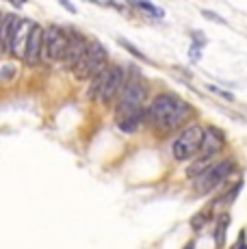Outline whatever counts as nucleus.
Returning <instances> with one entry per match:
<instances>
[{
  "label": "nucleus",
  "instance_id": "nucleus-23",
  "mask_svg": "<svg viewBox=\"0 0 247 249\" xmlns=\"http://www.w3.org/2000/svg\"><path fill=\"white\" fill-rule=\"evenodd\" d=\"M59 2H61V4H63V7H65V9H68V11H70V13H76V7H74V4H72V2H70V0H59Z\"/></svg>",
  "mask_w": 247,
  "mask_h": 249
},
{
  "label": "nucleus",
  "instance_id": "nucleus-24",
  "mask_svg": "<svg viewBox=\"0 0 247 249\" xmlns=\"http://www.w3.org/2000/svg\"><path fill=\"white\" fill-rule=\"evenodd\" d=\"M182 249H195V241H191V243H187Z\"/></svg>",
  "mask_w": 247,
  "mask_h": 249
},
{
  "label": "nucleus",
  "instance_id": "nucleus-8",
  "mask_svg": "<svg viewBox=\"0 0 247 249\" xmlns=\"http://www.w3.org/2000/svg\"><path fill=\"white\" fill-rule=\"evenodd\" d=\"M70 33H72V37H70V46H68V50H65V54H63V65L68 70H76L80 65V61L85 59V54H87V50H89V41H87V37L85 35H80L78 31H74V28H70Z\"/></svg>",
  "mask_w": 247,
  "mask_h": 249
},
{
  "label": "nucleus",
  "instance_id": "nucleus-6",
  "mask_svg": "<svg viewBox=\"0 0 247 249\" xmlns=\"http://www.w3.org/2000/svg\"><path fill=\"white\" fill-rule=\"evenodd\" d=\"M106 50H104V46L100 44V41H91V46H89L87 54H85V59L80 61V65L74 70V74L78 76L80 80H87V78H93V76L98 74V71H102L106 68Z\"/></svg>",
  "mask_w": 247,
  "mask_h": 249
},
{
  "label": "nucleus",
  "instance_id": "nucleus-25",
  "mask_svg": "<svg viewBox=\"0 0 247 249\" xmlns=\"http://www.w3.org/2000/svg\"><path fill=\"white\" fill-rule=\"evenodd\" d=\"M9 2H13V4H16V7H20V4H24L26 0H9Z\"/></svg>",
  "mask_w": 247,
  "mask_h": 249
},
{
  "label": "nucleus",
  "instance_id": "nucleus-4",
  "mask_svg": "<svg viewBox=\"0 0 247 249\" xmlns=\"http://www.w3.org/2000/svg\"><path fill=\"white\" fill-rule=\"evenodd\" d=\"M234 171V162L232 160H221V162H212L202 176H197L193 180V189L199 195H206L211 191H215L217 186H221L228 180V176Z\"/></svg>",
  "mask_w": 247,
  "mask_h": 249
},
{
  "label": "nucleus",
  "instance_id": "nucleus-22",
  "mask_svg": "<svg viewBox=\"0 0 247 249\" xmlns=\"http://www.w3.org/2000/svg\"><path fill=\"white\" fill-rule=\"evenodd\" d=\"M211 91H215V93H219V95H223V98H226V100H234V95H232V93H226V91H223V89L211 87Z\"/></svg>",
  "mask_w": 247,
  "mask_h": 249
},
{
  "label": "nucleus",
  "instance_id": "nucleus-9",
  "mask_svg": "<svg viewBox=\"0 0 247 249\" xmlns=\"http://www.w3.org/2000/svg\"><path fill=\"white\" fill-rule=\"evenodd\" d=\"M33 28H35V24L31 20L20 18V22H18L16 31H13V37H11V48H9V52L16 54L18 59H26V50H28V41H31Z\"/></svg>",
  "mask_w": 247,
  "mask_h": 249
},
{
  "label": "nucleus",
  "instance_id": "nucleus-18",
  "mask_svg": "<svg viewBox=\"0 0 247 249\" xmlns=\"http://www.w3.org/2000/svg\"><path fill=\"white\" fill-rule=\"evenodd\" d=\"M117 44H120V46H122V48H124V50H126V52H130V54L135 56V59L143 61V63H150V59H148V56H145L143 52L139 50V48H135V44H130V41H128L126 37H117Z\"/></svg>",
  "mask_w": 247,
  "mask_h": 249
},
{
  "label": "nucleus",
  "instance_id": "nucleus-5",
  "mask_svg": "<svg viewBox=\"0 0 247 249\" xmlns=\"http://www.w3.org/2000/svg\"><path fill=\"white\" fill-rule=\"evenodd\" d=\"M70 37L72 33L63 31L59 26H48L44 31V52H41V61L46 63H52V61L63 59L65 50L70 46Z\"/></svg>",
  "mask_w": 247,
  "mask_h": 249
},
{
  "label": "nucleus",
  "instance_id": "nucleus-19",
  "mask_svg": "<svg viewBox=\"0 0 247 249\" xmlns=\"http://www.w3.org/2000/svg\"><path fill=\"white\" fill-rule=\"evenodd\" d=\"M241 186H243V182H236V184H234V186H232V189H230V191H228V193H226V195H223V197L219 199V202H226V204H230V202H232V199H234V197H236V193H239V191H241Z\"/></svg>",
  "mask_w": 247,
  "mask_h": 249
},
{
  "label": "nucleus",
  "instance_id": "nucleus-2",
  "mask_svg": "<svg viewBox=\"0 0 247 249\" xmlns=\"http://www.w3.org/2000/svg\"><path fill=\"white\" fill-rule=\"evenodd\" d=\"M204 135H206V128H202L199 124L187 126L178 137H176V141L172 143V156L180 162L193 159L195 154L202 152Z\"/></svg>",
  "mask_w": 247,
  "mask_h": 249
},
{
  "label": "nucleus",
  "instance_id": "nucleus-17",
  "mask_svg": "<svg viewBox=\"0 0 247 249\" xmlns=\"http://www.w3.org/2000/svg\"><path fill=\"white\" fill-rule=\"evenodd\" d=\"M135 7H139L141 11H145L148 16H154V18H163L165 16V11L160 7H156V4H152L150 0H130Z\"/></svg>",
  "mask_w": 247,
  "mask_h": 249
},
{
  "label": "nucleus",
  "instance_id": "nucleus-12",
  "mask_svg": "<svg viewBox=\"0 0 247 249\" xmlns=\"http://www.w3.org/2000/svg\"><path fill=\"white\" fill-rule=\"evenodd\" d=\"M18 22L20 18L13 16V13H4L2 16V24H0V37H2V50L9 52L11 48V37H13V31H16Z\"/></svg>",
  "mask_w": 247,
  "mask_h": 249
},
{
  "label": "nucleus",
  "instance_id": "nucleus-16",
  "mask_svg": "<svg viewBox=\"0 0 247 249\" xmlns=\"http://www.w3.org/2000/svg\"><path fill=\"white\" fill-rule=\"evenodd\" d=\"M211 214H212V206H206V208H202L199 213H195V214L191 217V221H189V226H191V230H195V232H199V230H202L208 221H211Z\"/></svg>",
  "mask_w": 247,
  "mask_h": 249
},
{
  "label": "nucleus",
  "instance_id": "nucleus-1",
  "mask_svg": "<svg viewBox=\"0 0 247 249\" xmlns=\"http://www.w3.org/2000/svg\"><path fill=\"white\" fill-rule=\"evenodd\" d=\"M128 76L122 65H108L102 71H98L91 78V89H89V98H98L102 104H108L117 93L124 89Z\"/></svg>",
  "mask_w": 247,
  "mask_h": 249
},
{
  "label": "nucleus",
  "instance_id": "nucleus-20",
  "mask_svg": "<svg viewBox=\"0 0 247 249\" xmlns=\"http://www.w3.org/2000/svg\"><path fill=\"white\" fill-rule=\"evenodd\" d=\"M13 74H16V68L7 63V65H4V68H2V71H0V78H2V80H9Z\"/></svg>",
  "mask_w": 247,
  "mask_h": 249
},
{
  "label": "nucleus",
  "instance_id": "nucleus-14",
  "mask_svg": "<svg viewBox=\"0 0 247 249\" xmlns=\"http://www.w3.org/2000/svg\"><path fill=\"white\" fill-rule=\"evenodd\" d=\"M211 165H212V156H204V154H202L199 159H195V160L191 162V167L187 169V176H189V178L195 180L197 176H202Z\"/></svg>",
  "mask_w": 247,
  "mask_h": 249
},
{
  "label": "nucleus",
  "instance_id": "nucleus-15",
  "mask_svg": "<svg viewBox=\"0 0 247 249\" xmlns=\"http://www.w3.org/2000/svg\"><path fill=\"white\" fill-rule=\"evenodd\" d=\"M228 228H230V217H228V214H223V217H219L217 228H215V247L217 249H223V245H226Z\"/></svg>",
  "mask_w": 247,
  "mask_h": 249
},
{
  "label": "nucleus",
  "instance_id": "nucleus-7",
  "mask_svg": "<svg viewBox=\"0 0 247 249\" xmlns=\"http://www.w3.org/2000/svg\"><path fill=\"white\" fill-rule=\"evenodd\" d=\"M182 102V100L178 98V95L174 93H160L154 98V102L150 104L148 108V117L152 119V124L159 128L165 126V122H167L169 117L174 115V111L178 108V104Z\"/></svg>",
  "mask_w": 247,
  "mask_h": 249
},
{
  "label": "nucleus",
  "instance_id": "nucleus-21",
  "mask_svg": "<svg viewBox=\"0 0 247 249\" xmlns=\"http://www.w3.org/2000/svg\"><path fill=\"white\" fill-rule=\"evenodd\" d=\"M202 16L206 18V20H211V22H217V24H226V20L223 18H219L217 13H212V11H202Z\"/></svg>",
  "mask_w": 247,
  "mask_h": 249
},
{
  "label": "nucleus",
  "instance_id": "nucleus-10",
  "mask_svg": "<svg viewBox=\"0 0 247 249\" xmlns=\"http://www.w3.org/2000/svg\"><path fill=\"white\" fill-rule=\"evenodd\" d=\"M44 31L46 28H41L39 24H35V28H33L31 41H28V50H26V59H24L28 65H35L41 61V52H44Z\"/></svg>",
  "mask_w": 247,
  "mask_h": 249
},
{
  "label": "nucleus",
  "instance_id": "nucleus-13",
  "mask_svg": "<svg viewBox=\"0 0 247 249\" xmlns=\"http://www.w3.org/2000/svg\"><path fill=\"white\" fill-rule=\"evenodd\" d=\"M145 119V111L141 108V111H137V113H130V115H126V117H120L117 119V126H120V130L122 132H135L137 130V126H139L141 122Z\"/></svg>",
  "mask_w": 247,
  "mask_h": 249
},
{
  "label": "nucleus",
  "instance_id": "nucleus-3",
  "mask_svg": "<svg viewBox=\"0 0 247 249\" xmlns=\"http://www.w3.org/2000/svg\"><path fill=\"white\" fill-rule=\"evenodd\" d=\"M145 98H148V87H145L143 78L132 74L122 89V98H120V104H117V115L126 117V115H130V113L141 111Z\"/></svg>",
  "mask_w": 247,
  "mask_h": 249
},
{
  "label": "nucleus",
  "instance_id": "nucleus-11",
  "mask_svg": "<svg viewBox=\"0 0 247 249\" xmlns=\"http://www.w3.org/2000/svg\"><path fill=\"white\" fill-rule=\"evenodd\" d=\"M226 145V135L219 130V128L211 126L206 128V135H204V145H202V154L204 156H215L219 154Z\"/></svg>",
  "mask_w": 247,
  "mask_h": 249
}]
</instances>
